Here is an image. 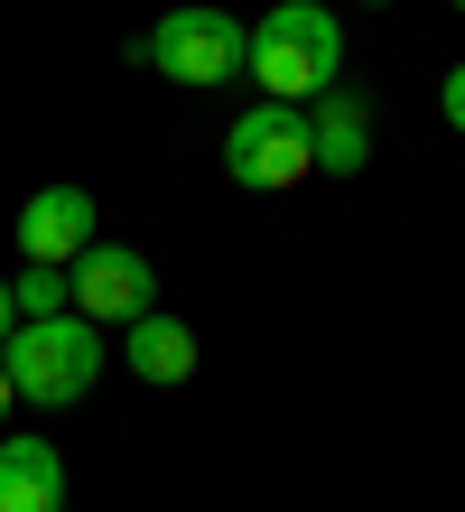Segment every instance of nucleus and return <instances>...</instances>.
<instances>
[{"instance_id": "1", "label": "nucleus", "mask_w": 465, "mask_h": 512, "mask_svg": "<svg viewBox=\"0 0 465 512\" xmlns=\"http://www.w3.org/2000/svg\"><path fill=\"white\" fill-rule=\"evenodd\" d=\"M335 66H345V28H335V10H317V0H279V10L252 28V56H242V75H261L270 103H317Z\"/></svg>"}, {"instance_id": "2", "label": "nucleus", "mask_w": 465, "mask_h": 512, "mask_svg": "<svg viewBox=\"0 0 465 512\" xmlns=\"http://www.w3.org/2000/svg\"><path fill=\"white\" fill-rule=\"evenodd\" d=\"M0 364H10L19 401L66 410V401H84V391H93V373H103V336H93L84 317H19L10 345H0Z\"/></svg>"}, {"instance_id": "3", "label": "nucleus", "mask_w": 465, "mask_h": 512, "mask_svg": "<svg viewBox=\"0 0 465 512\" xmlns=\"http://www.w3.org/2000/svg\"><path fill=\"white\" fill-rule=\"evenodd\" d=\"M131 56H140V66H159L168 84H224V75H242V56H252V28H242L233 10L186 0V10H168Z\"/></svg>"}, {"instance_id": "4", "label": "nucleus", "mask_w": 465, "mask_h": 512, "mask_svg": "<svg viewBox=\"0 0 465 512\" xmlns=\"http://www.w3.org/2000/svg\"><path fill=\"white\" fill-rule=\"evenodd\" d=\"M224 177H233V187H252V196H279V187H298V177H317L307 112L298 103H252L224 131Z\"/></svg>"}, {"instance_id": "5", "label": "nucleus", "mask_w": 465, "mask_h": 512, "mask_svg": "<svg viewBox=\"0 0 465 512\" xmlns=\"http://www.w3.org/2000/svg\"><path fill=\"white\" fill-rule=\"evenodd\" d=\"M66 280H75V317L84 326H131V317H149V298H159L149 252H131V243H93Z\"/></svg>"}, {"instance_id": "6", "label": "nucleus", "mask_w": 465, "mask_h": 512, "mask_svg": "<svg viewBox=\"0 0 465 512\" xmlns=\"http://www.w3.org/2000/svg\"><path fill=\"white\" fill-rule=\"evenodd\" d=\"M19 252L47 261V270H75L93 252V196L84 187H38L19 205Z\"/></svg>"}, {"instance_id": "7", "label": "nucleus", "mask_w": 465, "mask_h": 512, "mask_svg": "<svg viewBox=\"0 0 465 512\" xmlns=\"http://www.w3.org/2000/svg\"><path fill=\"white\" fill-rule=\"evenodd\" d=\"M307 149H317L326 177H363V159H372V103L354 94V84H326V94H317V112H307Z\"/></svg>"}, {"instance_id": "8", "label": "nucleus", "mask_w": 465, "mask_h": 512, "mask_svg": "<svg viewBox=\"0 0 465 512\" xmlns=\"http://www.w3.org/2000/svg\"><path fill=\"white\" fill-rule=\"evenodd\" d=\"M0 512H66L56 438H0Z\"/></svg>"}, {"instance_id": "9", "label": "nucleus", "mask_w": 465, "mask_h": 512, "mask_svg": "<svg viewBox=\"0 0 465 512\" xmlns=\"http://www.w3.org/2000/svg\"><path fill=\"white\" fill-rule=\"evenodd\" d=\"M131 373H140V382H159V391H177L186 373H196V336H186L177 317H159V308L131 317Z\"/></svg>"}, {"instance_id": "10", "label": "nucleus", "mask_w": 465, "mask_h": 512, "mask_svg": "<svg viewBox=\"0 0 465 512\" xmlns=\"http://www.w3.org/2000/svg\"><path fill=\"white\" fill-rule=\"evenodd\" d=\"M10 298H19V317H75V280L47 270V261H28L19 280H10Z\"/></svg>"}, {"instance_id": "11", "label": "nucleus", "mask_w": 465, "mask_h": 512, "mask_svg": "<svg viewBox=\"0 0 465 512\" xmlns=\"http://www.w3.org/2000/svg\"><path fill=\"white\" fill-rule=\"evenodd\" d=\"M447 122L465 131V66H447Z\"/></svg>"}, {"instance_id": "12", "label": "nucleus", "mask_w": 465, "mask_h": 512, "mask_svg": "<svg viewBox=\"0 0 465 512\" xmlns=\"http://www.w3.org/2000/svg\"><path fill=\"white\" fill-rule=\"evenodd\" d=\"M10 326H19V298H10V280H0V345H10Z\"/></svg>"}, {"instance_id": "13", "label": "nucleus", "mask_w": 465, "mask_h": 512, "mask_svg": "<svg viewBox=\"0 0 465 512\" xmlns=\"http://www.w3.org/2000/svg\"><path fill=\"white\" fill-rule=\"evenodd\" d=\"M10 401H19V382H10V364H0V419H10Z\"/></svg>"}, {"instance_id": "14", "label": "nucleus", "mask_w": 465, "mask_h": 512, "mask_svg": "<svg viewBox=\"0 0 465 512\" xmlns=\"http://www.w3.org/2000/svg\"><path fill=\"white\" fill-rule=\"evenodd\" d=\"M372 10H382V0H372Z\"/></svg>"}, {"instance_id": "15", "label": "nucleus", "mask_w": 465, "mask_h": 512, "mask_svg": "<svg viewBox=\"0 0 465 512\" xmlns=\"http://www.w3.org/2000/svg\"><path fill=\"white\" fill-rule=\"evenodd\" d=\"M456 10H465V0H456Z\"/></svg>"}]
</instances>
